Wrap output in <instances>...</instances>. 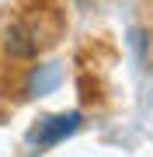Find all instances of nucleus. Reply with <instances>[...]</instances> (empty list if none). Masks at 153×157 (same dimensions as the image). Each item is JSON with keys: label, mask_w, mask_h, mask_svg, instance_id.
<instances>
[{"label": "nucleus", "mask_w": 153, "mask_h": 157, "mask_svg": "<svg viewBox=\"0 0 153 157\" xmlns=\"http://www.w3.org/2000/svg\"><path fill=\"white\" fill-rule=\"evenodd\" d=\"M63 77H66V73H63L59 63H38V67H31L28 77H24V98H49V94H56Z\"/></svg>", "instance_id": "nucleus-3"}, {"label": "nucleus", "mask_w": 153, "mask_h": 157, "mask_svg": "<svg viewBox=\"0 0 153 157\" xmlns=\"http://www.w3.org/2000/svg\"><path fill=\"white\" fill-rule=\"evenodd\" d=\"M38 28L28 21H14V25H7L4 28V52L11 59H35L38 56Z\"/></svg>", "instance_id": "nucleus-2"}, {"label": "nucleus", "mask_w": 153, "mask_h": 157, "mask_svg": "<svg viewBox=\"0 0 153 157\" xmlns=\"http://www.w3.org/2000/svg\"><path fill=\"white\" fill-rule=\"evenodd\" d=\"M129 42H132V49L139 52V59H146V35H143V32L136 28V32H132V39H129Z\"/></svg>", "instance_id": "nucleus-4"}, {"label": "nucleus", "mask_w": 153, "mask_h": 157, "mask_svg": "<svg viewBox=\"0 0 153 157\" xmlns=\"http://www.w3.org/2000/svg\"><path fill=\"white\" fill-rule=\"evenodd\" d=\"M84 126V115L80 112H56V115H42L38 122L28 129V147L35 150H49V147H59L63 140H70V136L77 133V129Z\"/></svg>", "instance_id": "nucleus-1"}]
</instances>
